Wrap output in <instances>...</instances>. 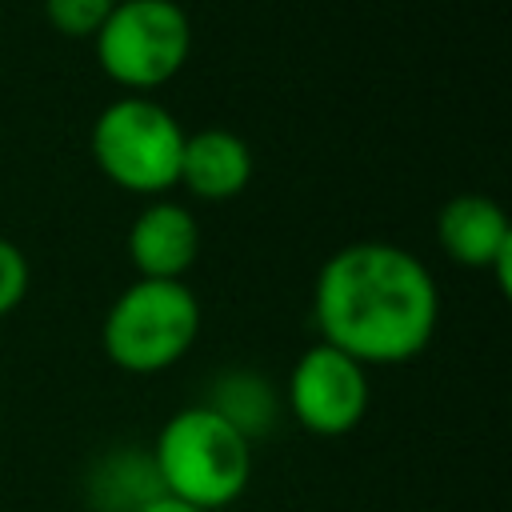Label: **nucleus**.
I'll return each instance as SVG.
<instances>
[{
  "label": "nucleus",
  "instance_id": "12",
  "mask_svg": "<svg viewBox=\"0 0 512 512\" xmlns=\"http://www.w3.org/2000/svg\"><path fill=\"white\" fill-rule=\"evenodd\" d=\"M116 0H44V16L64 36H96Z\"/></svg>",
  "mask_w": 512,
  "mask_h": 512
},
{
  "label": "nucleus",
  "instance_id": "11",
  "mask_svg": "<svg viewBox=\"0 0 512 512\" xmlns=\"http://www.w3.org/2000/svg\"><path fill=\"white\" fill-rule=\"evenodd\" d=\"M204 408H212L220 420H228L248 444L268 436L272 424H276V412H280V400H276V388L252 372V368H232V372H220L212 384H208V396H204Z\"/></svg>",
  "mask_w": 512,
  "mask_h": 512
},
{
  "label": "nucleus",
  "instance_id": "2",
  "mask_svg": "<svg viewBox=\"0 0 512 512\" xmlns=\"http://www.w3.org/2000/svg\"><path fill=\"white\" fill-rule=\"evenodd\" d=\"M152 460L164 492L204 512L232 504L252 476V444L204 404L180 408L160 428Z\"/></svg>",
  "mask_w": 512,
  "mask_h": 512
},
{
  "label": "nucleus",
  "instance_id": "7",
  "mask_svg": "<svg viewBox=\"0 0 512 512\" xmlns=\"http://www.w3.org/2000/svg\"><path fill=\"white\" fill-rule=\"evenodd\" d=\"M200 252V224L180 204H148L128 228V260L144 280H180Z\"/></svg>",
  "mask_w": 512,
  "mask_h": 512
},
{
  "label": "nucleus",
  "instance_id": "13",
  "mask_svg": "<svg viewBox=\"0 0 512 512\" xmlns=\"http://www.w3.org/2000/svg\"><path fill=\"white\" fill-rule=\"evenodd\" d=\"M28 292V260L24 252L0 236V316H8Z\"/></svg>",
  "mask_w": 512,
  "mask_h": 512
},
{
  "label": "nucleus",
  "instance_id": "9",
  "mask_svg": "<svg viewBox=\"0 0 512 512\" xmlns=\"http://www.w3.org/2000/svg\"><path fill=\"white\" fill-rule=\"evenodd\" d=\"M248 180H252V148L236 132L204 128V132L184 136L176 184H184L192 196L232 200L236 192H244Z\"/></svg>",
  "mask_w": 512,
  "mask_h": 512
},
{
  "label": "nucleus",
  "instance_id": "3",
  "mask_svg": "<svg viewBox=\"0 0 512 512\" xmlns=\"http://www.w3.org/2000/svg\"><path fill=\"white\" fill-rule=\"evenodd\" d=\"M200 332V304L184 280H136L104 316V352L116 368L152 376L172 368Z\"/></svg>",
  "mask_w": 512,
  "mask_h": 512
},
{
  "label": "nucleus",
  "instance_id": "8",
  "mask_svg": "<svg viewBox=\"0 0 512 512\" xmlns=\"http://www.w3.org/2000/svg\"><path fill=\"white\" fill-rule=\"evenodd\" d=\"M440 248L464 268H492V260L512 244V228L504 208L492 196L464 192L452 196L436 216Z\"/></svg>",
  "mask_w": 512,
  "mask_h": 512
},
{
  "label": "nucleus",
  "instance_id": "4",
  "mask_svg": "<svg viewBox=\"0 0 512 512\" xmlns=\"http://www.w3.org/2000/svg\"><path fill=\"white\" fill-rule=\"evenodd\" d=\"M92 40L104 76L128 96H148L184 68L192 24L176 0H116Z\"/></svg>",
  "mask_w": 512,
  "mask_h": 512
},
{
  "label": "nucleus",
  "instance_id": "6",
  "mask_svg": "<svg viewBox=\"0 0 512 512\" xmlns=\"http://www.w3.org/2000/svg\"><path fill=\"white\" fill-rule=\"evenodd\" d=\"M292 416L316 436H344L368 412V376L364 364L332 344H312L288 380Z\"/></svg>",
  "mask_w": 512,
  "mask_h": 512
},
{
  "label": "nucleus",
  "instance_id": "10",
  "mask_svg": "<svg viewBox=\"0 0 512 512\" xmlns=\"http://www.w3.org/2000/svg\"><path fill=\"white\" fill-rule=\"evenodd\" d=\"M156 496H164V484L144 448H112L84 472V500L92 512H140Z\"/></svg>",
  "mask_w": 512,
  "mask_h": 512
},
{
  "label": "nucleus",
  "instance_id": "1",
  "mask_svg": "<svg viewBox=\"0 0 512 512\" xmlns=\"http://www.w3.org/2000/svg\"><path fill=\"white\" fill-rule=\"evenodd\" d=\"M312 312L324 344L360 364H400L428 348L440 296L432 272L408 248L356 240L320 268Z\"/></svg>",
  "mask_w": 512,
  "mask_h": 512
},
{
  "label": "nucleus",
  "instance_id": "14",
  "mask_svg": "<svg viewBox=\"0 0 512 512\" xmlns=\"http://www.w3.org/2000/svg\"><path fill=\"white\" fill-rule=\"evenodd\" d=\"M140 512H204V508H196V504H188V500H180V496H156V500H148Z\"/></svg>",
  "mask_w": 512,
  "mask_h": 512
},
{
  "label": "nucleus",
  "instance_id": "5",
  "mask_svg": "<svg viewBox=\"0 0 512 512\" xmlns=\"http://www.w3.org/2000/svg\"><path fill=\"white\" fill-rule=\"evenodd\" d=\"M184 152V128L148 96L112 100L92 124L96 168L124 192L156 196L176 184Z\"/></svg>",
  "mask_w": 512,
  "mask_h": 512
}]
</instances>
